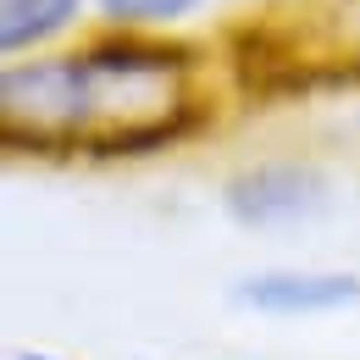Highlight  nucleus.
I'll use <instances>...</instances> for the list:
<instances>
[{
	"label": "nucleus",
	"mask_w": 360,
	"mask_h": 360,
	"mask_svg": "<svg viewBox=\"0 0 360 360\" xmlns=\"http://www.w3.org/2000/svg\"><path fill=\"white\" fill-rule=\"evenodd\" d=\"M200 50L105 34L78 56L6 67L0 139L28 155H150L200 134L211 111L188 94Z\"/></svg>",
	"instance_id": "obj_1"
},
{
	"label": "nucleus",
	"mask_w": 360,
	"mask_h": 360,
	"mask_svg": "<svg viewBox=\"0 0 360 360\" xmlns=\"http://www.w3.org/2000/svg\"><path fill=\"white\" fill-rule=\"evenodd\" d=\"M327 205V183L311 167H255L227 183V211L250 227L305 222Z\"/></svg>",
	"instance_id": "obj_2"
},
{
	"label": "nucleus",
	"mask_w": 360,
	"mask_h": 360,
	"mask_svg": "<svg viewBox=\"0 0 360 360\" xmlns=\"http://www.w3.org/2000/svg\"><path fill=\"white\" fill-rule=\"evenodd\" d=\"M238 300L271 316H321L360 305L355 271H255L238 283Z\"/></svg>",
	"instance_id": "obj_3"
},
{
	"label": "nucleus",
	"mask_w": 360,
	"mask_h": 360,
	"mask_svg": "<svg viewBox=\"0 0 360 360\" xmlns=\"http://www.w3.org/2000/svg\"><path fill=\"white\" fill-rule=\"evenodd\" d=\"M72 17H78V0H0V50L17 56V50L61 34Z\"/></svg>",
	"instance_id": "obj_4"
},
{
	"label": "nucleus",
	"mask_w": 360,
	"mask_h": 360,
	"mask_svg": "<svg viewBox=\"0 0 360 360\" xmlns=\"http://www.w3.org/2000/svg\"><path fill=\"white\" fill-rule=\"evenodd\" d=\"M200 0H100V11L111 22H172L183 11H194Z\"/></svg>",
	"instance_id": "obj_5"
},
{
	"label": "nucleus",
	"mask_w": 360,
	"mask_h": 360,
	"mask_svg": "<svg viewBox=\"0 0 360 360\" xmlns=\"http://www.w3.org/2000/svg\"><path fill=\"white\" fill-rule=\"evenodd\" d=\"M22 360H56V355H22Z\"/></svg>",
	"instance_id": "obj_6"
}]
</instances>
